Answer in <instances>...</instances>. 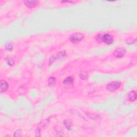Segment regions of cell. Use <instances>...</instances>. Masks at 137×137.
Listing matches in <instances>:
<instances>
[{"mask_svg": "<svg viewBox=\"0 0 137 137\" xmlns=\"http://www.w3.org/2000/svg\"><path fill=\"white\" fill-rule=\"evenodd\" d=\"M8 85L7 82L5 80H2L1 81V92H4L8 89Z\"/></svg>", "mask_w": 137, "mask_h": 137, "instance_id": "obj_8", "label": "cell"}, {"mask_svg": "<svg viewBox=\"0 0 137 137\" xmlns=\"http://www.w3.org/2000/svg\"><path fill=\"white\" fill-rule=\"evenodd\" d=\"M25 5L28 8H34L36 6L38 5V1H25L24 2Z\"/></svg>", "mask_w": 137, "mask_h": 137, "instance_id": "obj_7", "label": "cell"}, {"mask_svg": "<svg viewBox=\"0 0 137 137\" xmlns=\"http://www.w3.org/2000/svg\"><path fill=\"white\" fill-rule=\"evenodd\" d=\"M128 100H129L130 101H131V102L134 101L136 99V93L134 91H131V92H130V93L128 94Z\"/></svg>", "mask_w": 137, "mask_h": 137, "instance_id": "obj_9", "label": "cell"}, {"mask_svg": "<svg viewBox=\"0 0 137 137\" xmlns=\"http://www.w3.org/2000/svg\"><path fill=\"white\" fill-rule=\"evenodd\" d=\"M64 125L66 127L68 130H71V128L72 126V122L71 120L70 119H66L64 122Z\"/></svg>", "mask_w": 137, "mask_h": 137, "instance_id": "obj_10", "label": "cell"}, {"mask_svg": "<svg viewBox=\"0 0 137 137\" xmlns=\"http://www.w3.org/2000/svg\"><path fill=\"white\" fill-rule=\"evenodd\" d=\"M84 34L81 33H73L70 36L69 40L71 42L74 43H77L79 42L82 39L84 38Z\"/></svg>", "mask_w": 137, "mask_h": 137, "instance_id": "obj_1", "label": "cell"}, {"mask_svg": "<svg viewBox=\"0 0 137 137\" xmlns=\"http://www.w3.org/2000/svg\"><path fill=\"white\" fill-rule=\"evenodd\" d=\"M5 47L8 50V51H11L14 47L13 43H12V42H7L5 45Z\"/></svg>", "mask_w": 137, "mask_h": 137, "instance_id": "obj_12", "label": "cell"}, {"mask_svg": "<svg viewBox=\"0 0 137 137\" xmlns=\"http://www.w3.org/2000/svg\"><path fill=\"white\" fill-rule=\"evenodd\" d=\"M48 84L50 86H54L56 84V79L54 77H51L48 79Z\"/></svg>", "mask_w": 137, "mask_h": 137, "instance_id": "obj_11", "label": "cell"}, {"mask_svg": "<svg viewBox=\"0 0 137 137\" xmlns=\"http://www.w3.org/2000/svg\"><path fill=\"white\" fill-rule=\"evenodd\" d=\"M125 53V49L122 48H119L115 50L114 52V55L117 58H121L124 56Z\"/></svg>", "mask_w": 137, "mask_h": 137, "instance_id": "obj_5", "label": "cell"}, {"mask_svg": "<svg viewBox=\"0 0 137 137\" xmlns=\"http://www.w3.org/2000/svg\"><path fill=\"white\" fill-rule=\"evenodd\" d=\"M65 54H66L65 51H63L59 54H57L56 55L52 56L49 59V65H51V64H52L54 63V62L55 60H56L57 59H60V58L62 57H64L65 55Z\"/></svg>", "mask_w": 137, "mask_h": 137, "instance_id": "obj_4", "label": "cell"}, {"mask_svg": "<svg viewBox=\"0 0 137 137\" xmlns=\"http://www.w3.org/2000/svg\"><path fill=\"white\" fill-rule=\"evenodd\" d=\"M73 83V78L72 77H68L66 78L63 80V84L66 87H71Z\"/></svg>", "mask_w": 137, "mask_h": 137, "instance_id": "obj_6", "label": "cell"}, {"mask_svg": "<svg viewBox=\"0 0 137 137\" xmlns=\"http://www.w3.org/2000/svg\"><path fill=\"white\" fill-rule=\"evenodd\" d=\"M121 82L118 81L111 82L107 85V89L110 92H113V91L118 89L121 86Z\"/></svg>", "mask_w": 137, "mask_h": 137, "instance_id": "obj_3", "label": "cell"}, {"mask_svg": "<svg viewBox=\"0 0 137 137\" xmlns=\"http://www.w3.org/2000/svg\"><path fill=\"white\" fill-rule=\"evenodd\" d=\"M80 77L83 80L87 79L88 78V74L85 71H82L80 74Z\"/></svg>", "mask_w": 137, "mask_h": 137, "instance_id": "obj_13", "label": "cell"}, {"mask_svg": "<svg viewBox=\"0 0 137 137\" xmlns=\"http://www.w3.org/2000/svg\"><path fill=\"white\" fill-rule=\"evenodd\" d=\"M6 61L7 62V63L8 65H14V64H15V62H14V60L12 59V58L11 57H9V58H7V59H6Z\"/></svg>", "mask_w": 137, "mask_h": 137, "instance_id": "obj_14", "label": "cell"}, {"mask_svg": "<svg viewBox=\"0 0 137 137\" xmlns=\"http://www.w3.org/2000/svg\"><path fill=\"white\" fill-rule=\"evenodd\" d=\"M99 38L102 42L107 44H110L113 42V36L108 34H106L104 35H99Z\"/></svg>", "mask_w": 137, "mask_h": 137, "instance_id": "obj_2", "label": "cell"}]
</instances>
